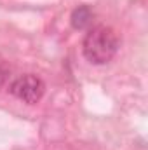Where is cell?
I'll use <instances>...</instances> for the list:
<instances>
[{"mask_svg": "<svg viewBox=\"0 0 148 150\" xmlns=\"http://www.w3.org/2000/svg\"><path fill=\"white\" fill-rule=\"evenodd\" d=\"M118 45H120V40L117 32L111 26L99 25L89 30V33L84 38L82 49H84V56L91 63L105 65L117 54Z\"/></svg>", "mask_w": 148, "mask_h": 150, "instance_id": "cell-1", "label": "cell"}, {"mask_svg": "<svg viewBox=\"0 0 148 150\" xmlns=\"http://www.w3.org/2000/svg\"><path fill=\"white\" fill-rule=\"evenodd\" d=\"M11 93L18 100H21V101H25L28 105H35L42 100V96L45 93V84L37 75L28 74V75H23V77H18L11 84Z\"/></svg>", "mask_w": 148, "mask_h": 150, "instance_id": "cell-2", "label": "cell"}, {"mask_svg": "<svg viewBox=\"0 0 148 150\" xmlns=\"http://www.w3.org/2000/svg\"><path fill=\"white\" fill-rule=\"evenodd\" d=\"M92 16H94V14H92L91 7H87V5H78L73 12H72V18H70L72 26H73L75 30H84V28H87V26L92 23Z\"/></svg>", "mask_w": 148, "mask_h": 150, "instance_id": "cell-3", "label": "cell"}]
</instances>
